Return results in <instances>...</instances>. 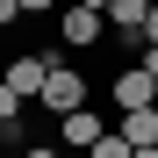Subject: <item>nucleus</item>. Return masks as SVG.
<instances>
[{
  "label": "nucleus",
  "instance_id": "1",
  "mask_svg": "<svg viewBox=\"0 0 158 158\" xmlns=\"http://www.w3.org/2000/svg\"><path fill=\"white\" fill-rule=\"evenodd\" d=\"M36 101H43L50 115H72V108H86V72L58 58V65L43 72V94H36Z\"/></svg>",
  "mask_w": 158,
  "mask_h": 158
},
{
  "label": "nucleus",
  "instance_id": "2",
  "mask_svg": "<svg viewBox=\"0 0 158 158\" xmlns=\"http://www.w3.org/2000/svg\"><path fill=\"white\" fill-rule=\"evenodd\" d=\"M101 29H108V15H101V7H79V0L58 7V43H65V50H94Z\"/></svg>",
  "mask_w": 158,
  "mask_h": 158
},
{
  "label": "nucleus",
  "instance_id": "3",
  "mask_svg": "<svg viewBox=\"0 0 158 158\" xmlns=\"http://www.w3.org/2000/svg\"><path fill=\"white\" fill-rule=\"evenodd\" d=\"M50 65H58V58H43V50H15V58L0 65V79H7V86H15L22 101H36V94H43V72H50Z\"/></svg>",
  "mask_w": 158,
  "mask_h": 158
},
{
  "label": "nucleus",
  "instance_id": "4",
  "mask_svg": "<svg viewBox=\"0 0 158 158\" xmlns=\"http://www.w3.org/2000/svg\"><path fill=\"white\" fill-rule=\"evenodd\" d=\"M108 94H115V108H151V101H158V79H151L144 65H122V72L108 79Z\"/></svg>",
  "mask_w": 158,
  "mask_h": 158
},
{
  "label": "nucleus",
  "instance_id": "5",
  "mask_svg": "<svg viewBox=\"0 0 158 158\" xmlns=\"http://www.w3.org/2000/svg\"><path fill=\"white\" fill-rule=\"evenodd\" d=\"M58 137H65L72 151H94L101 137H108V122H101L94 108H72V115H58Z\"/></svg>",
  "mask_w": 158,
  "mask_h": 158
},
{
  "label": "nucleus",
  "instance_id": "6",
  "mask_svg": "<svg viewBox=\"0 0 158 158\" xmlns=\"http://www.w3.org/2000/svg\"><path fill=\"white\" fill-rule=\"evenodd\" d=\"M115 129L144 151V144H158V108H122V122H115Z\"/></svg>",
  "mask_w": 158,
  "mask_h": 158
},
{
  "label": "nucleus",
  "instance_id": "7",
  "mask_svg": "<svg viewBox=\"0 0 158 158\" xmlns=\"http://www.w3.org/2000/svg\"><path fill=\"white\" fill-rule=\"evenodd\" d=\"M86 158H137V144H129V137H122V129H108V137H101V144H94Z\"/></svg>",
  "mask_w": 158,
  "mask_h": 158
},
{
  "label": "nucleus",
  "instance_id": "8",
  "mask_svg": "<svg viewBox=\"0 0 158 158\" xmlns=\"http://www.w3.org/2000/svg\"><path fill=\"white\" fill-rule=\"evenodd\" d=\"M0 122H22V94L7 86V79H0Z\"/></svg>",
  "mask_w": 158,
  "mask_h": 158
},
{
  "label": "nucleus",
  "instance_id": "9",
  "mask_svg": "<svg viewBox=\"0 0 158 158\" xmlns=\"http://www.w3.org/2000/svg\"><path fill=\"white\" fill-rule=\"evenodd\" d=\"M137 65H144V72L158 79V43H144V50H137Z\"/></svg>",
  "mask_w": 158,
  "mask_h": 158
},
{
  "label": "nucleus",
  "instance_id": "10",
  "mask_svg": "<svg viewBox=\"0 0 158 158\" xmlns=\"http://www.w3.org/2000/svg\"><path fill=\"white\" fill-rule=\"evenodd\" d=\"M50 7H65V0H22V15H50Z\"/></svg>",
  "mask_w": 158,
  "mask_h": 158
},
{
  "label": "nucleus",
  "instance_id": "11",
  "mask_svg": "<svg viewBox=\"0 0 158 158\" xmlns=\"http://www.w3.org/2000/svg\"><path fill=\"white\" fill-rule=\"evenodd\" d=\"M7 22H22V0H0V29H7Z\"/></svg>",
  "mask_w": 158,
  "mask_h": 158
},
{
  "label": "nucleus",
  "instance_id": "12",
  "mask_svg": "<svg viewBox=\"0 0 158 158\" xmlns=\"http://www.w3.org/2000/svg\"><path fill=\"white\" fill-rule=\"evenodd\" d=\"M144 43H158V0H151V15H144Z\"/></svg>",
  "mask_w": 158,
  "mask_h": 158
},
{
  "label": "nucleus",
  "instance_id": "13",
  "mask_svg": "<svg viewBox=\"0 0 158 158\" xmlns=\"http://www.w3.org/2000/svg\"><path fill=\"white\" fill-rule=\"evenodd\" d=\"M22 158H58V151H50V144H36V151H22Z\"/></svg>",
  "mask_w": 158,
  "mask_h": 158
},
{
  "label": "nucleus",
  "instance_id": "14",
  "mask_svg": "<svg viewBox=\"0 0 158 158\" xmlns=\"http://www.w3.org/2000/svg\"><path fill=\"white\" fill-rule=\"evenodd\" d=\"M79 7H101V15H108V0H79Z\"/></svg>",
  "mask_w": 158,
  "mask_h": 158
},
{
  "label": "nucleus",
  "instance_id": "15",
  "mask_svg": "<svg viewBox=\"0 0 158 158\" xmlns=\"http://www.w3.org/2000/svg\"><path fill=\"white\" fill-rule=\"evenodd\" d=\"M137 158H158V144H144V151H137Z\"/></svg>",
  "mask_w": 158,
  "mask_h": 158
},
{
  "label": "nucleus",
  "instance_id": "16",
  "mask_svg": "<svg viewBox=\"0 0 158 158\" xmlns=\"http://www.w3.org/2000/svg\"><path fill=\"white\" fill-rule=\"evenodd\" d=\"M7 129H15V122H0V137H7Z\"/></svg>",
  "mask_w": 158,
  "mask_h": 158
},
{
  "label": "nucleus",
  "instance_id": "17",
  "mask_svg": "<svg viewBox=\"0 0 158 158\" xmlns=\"http://www.w3.org/2000/svg\"><path fill=\"white\" fill-rule=\"evenodd\" d=\"M151 108H158V101H151Z\"/></svg>",
  "mask_w": 158,
  "mask_h": 158
}]
</instances>
